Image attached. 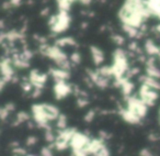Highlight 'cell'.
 Returning a JSON list of instances; mask_svg holds the SVG:
<instances>
[{
  "label": "cell",
  "instance_id": "5",
  "mask_svg": "<svg viewBox=\"0 0 160 156\" xmlns=\"http://www.w3.org/2000/svg\"><path fill=\"white\" fill-rule=\"evenodd\" d=\"M49 75L53 77L55 83L58 81H66L67 79L70 78V71L64 70V69L56 67V68H49Z\"/></svg>",
  "mask_w": 160,
  "mask_h": 156
},
{
  "label": "cell",
  "instance_id": "34",
  "mask_svg": "<svg viewBox=\"0 0 160 156\" xmlns=\"http://www.w3.org/2000/svg\"><path fill=\"white\" fill-rule=\"evenodd\" d=\"M43 1H44V3H46V1H48V0H43Z\"/></svg>",
  "mask_w": 160,
  "mask_h": 156
},
{
  "label": "cell",
  "instance_id": "7",
  "mask_svg": "<svg viewBox=\"0 0 160 156\" xmlns=\"http://www.w3.org/2000/svg\"><path fill=\"white\" fill-rule=\"evenodd\" d=\"M90 52H91V56H92V60H93L94 65L96 66H100L104 62V54H103V52L99 47L94 46V45L90 46Z\"/></svg>",
  "mask_w": 160,
  "mask_h": 156
},
{
  "label": "cell",
  "instance_id": "10",
  "mask_svg": "<svg viewBox=\"0 0 160 156\" xmlns=\"http://www.w3.org/2000/svg\"><path fill=\"white\" fill-rule=\"evenodd\" d=\"M55 45L58 47H65V46H76L77 45V42L73 38H70V36H65V38L62 39H57L55 42Z\"/></svg>",
  "mask_w": 160,
  "mask_h": 156
},
{
  "label": "cell",
  "instance_id": "17",
  "mask_svg": "<svg viewBox=\"0 0 160 156\" xmlns=\"http://www.w3.org/2000/svg\"><path fill=\"white\" fill-rule=\"evenodd\" d=\"M69 58H70V60H69L70 63L73 65H78V64H80V62H81V56H80V54L78 53V52H73Z\"/></svg>",
  "mask_w": 160,
  "mask_h": 156
},
{
  "label": "cell",
  "instance_id": "6",
  "mask_svg": "<svg viewBox=\"0 0 160 156\" xmlns=\"http://www.w3.org/2000/svg\"><path fill=\"white\" fill-rule=\"evenodd\" d=\"M120 116L122 117V119L125 122L129 123V124H138V123L142 122V119L138 116H136L134 112L129 111L126 107L121 108L120 109Z\"/></svg>",
  "mask_w": 160,
  "mask_h": 156
},
{
  "label": "cell",
  "instance_id": "11",
  "mask_svg": "<svg viewBox=\"0 0 160 156\" xmlns=\"http://www.w3.org/2000/svg\"><path fill=\"white\" fill-rule=\"evenodd\" d=\"M122 29L131 39H137L138 33H139V29H136V28L131 27V25H127V24H123Z\"/></svg>",
  "mask_w": 160,
  "mask_h": 156
},
{
  "label": "cell",
  "instance_id": "1",
  "mask_svg": "<svg viewBox=\"0 0 160 156\" xmlns=\"http://www.w3.org/2000/svg\"><path fill=\"white\" fill-rule=\"evenodd\" d=\"M58 21L54 27L51 28V31L53 32V34H59L65 32L70 25V17H69L68 12L66 11H59L57 13Z\"/></svg>",
  "mask_w": 160,
  "mask_h": 156
},
{
  "label": "cell",
  "instance_id": "30",
  "mask_svg": "<svg viewBox=\"0 0 160 156\" xmlns=\"http://www.w3.org/2000/svg\"><path fill=\"white\" fill-rule=\"evenodd\" d=\"M11 7H12V5H11L10 1H6V3H3V6H2L3 9H10Z\"/></svg>",
  "mask_w": 160,
  "mask_h": 156
},
{
  "label": "cell",
  "instance_id": "29",
  "mask_svg": "<svg viewBox=\"0 0 160 156\" xmlns=\"http://www.w3.org/2000/svg\"><path fill=\"white\" fill-rule=\"evenodd\" d=\"M47 14H49V8L48 7L44 8V9L41 11V16H42V17H46Z\"/></svg>",
  "mask_w": 160,
  "mask_h": 156
},
{
  "label": "cell",
  "instance_id": "22",
  "mask_svg": "<svg viewBox=\"0 0 160 156\" xmlns=\"http://www.w3.org/2000/svg\"><path fill=\"white\" fill-rule=\"evenodd\" d=\"M138 49H139V46H138L137 41H132V42L128 44V49H129V52H132V53L136 54V52L138 51Z\"/></svg>",
  "mask_w": 160,
  "mask_h": 156
},
{
  "label": "cell",
  "instance_id": "19",
  "mask_svg": "<svg viewBox=\"0 0 160 156\" xmlns=\"http://www.w3.org/2000/svg\"><path fill=\"white\" fill-rule=\"evenodd\" d=\"M96 116H97L96 110H93V109L89 110V111H88L87 113H86V116H85V121H86V122H88V123L92 122V121L94 120V118H96Z\"/></svg>",
  "mask_w": 160,
  "mask_h": 156
},
{
  "label": "cell",
  "instance_id": "31",
  "mask_svg": "<svg viewBox=\"0 0 160 156\" xmlns=\"http://www.w3.org/2000/svg\"><path fill=\"white\" fill-rule=\"evenodd\" d=\"M80 3H82V5H85V6H89L90 3H91V1L92 0H79Z\"/></svg>",
  "mask_w": 160,
  "mask_h": 156
},
{
  "label": "cell",
  "instance_id": "32",
  "mask_svg": "<svg viewBox=\"0 0 160 156\" xmlns=\"http://www.w3.org/2000/svg\"><path fill=\"white\" fill-rule=\"evenodd\" d=\"M87 27H88V22H82V24H81V28H82V29H86Z\"/></svg>",
  "mask_w": 160,
  "mask_h": 156
},
{
  "label": "cell",
  "instance_id": "4",
  "mask_svg": "<svg viewBox=\"0 0 160 156\" xmlns=\"http://www.w3.org/2000/svg\"><path fill=\"white\" fill-rule=\"evenodd\" d=\"M72 92V86L67 84V81H58L54 85V95L56 99H64Z\"/></svg>",
  "mask_w": 160,
  "mask_h": 156
},
{
  "label": "cell",
  "instance_id": "12",
  "mask_svg": "<svg viewBox=\"0 0 160 156\" xmlns=\"http://www.w3.org/2000/svg\"><path fill=\"white\" fill-rule=\"evenodd\" d=\"M30 118H31V117H30L29 113H27L25 111L18 112V114H17V117H16V121L13 122V125H20V124H22V123H24V122H27V121H29Z\"/></svg>",
  "mask_w": 160,
  "mask_h": 156
},
{
  "label": "cell",
  "instance_id": "16",
  "mask_svg": "<svg viewBox=\"0 0 160 156\" xmlns=\"http://www.w3.org/2000/svg\"><path fill=\"white\" fill-rule=\"evenodd\" d=\"M44 140L46 141L48 144H54V142H55V140H56V136H55V134H54L53 127L49 130H45Z\"/></svg>",
  "mask_w": 160,
  "mask_h": 156
},
{
  "label": "cell",
  "instance_id": "21",
  "mask_svg": "<svg viewBox=\"0 0 160 156\" xmlns=\"http://www.w3.org/2000/svg\"><path fill=\"white\" fill-rule=\"evenodd\" d=\"M89 105L88 98H77V106L79 108H85Z\"/></svg>",
  "mask_w": 160,
  "mask_h": 156
},
{
  "label": "cell",
  "instance_id": "15",
  "mask_svg": "<svg viewBox=\"0 0 160 156\" xmlns=\"http://www.w3.org/2000/svg\"><path fill=\"white\" fill-rule=\"evenodd\" d=\"M56 127H57V129H59V131L67 129V117L65 114L60 113V116L56 120Z\"/></svg>",
  "mask_w": 160,
  "mask_h": 156
},
{
  "label": "cell",
  "instance_id": "28",
  "mask_svg": "<svg viewBox=\"0 0 160 156\" xmlns=\"http://www.w3.org/2000/svg\"><path fill=\"white\" fill-rule=\"evenodd\" d=\"M21 1H22V0H10L12 7H19V6L21 5Z\"/></svg>",
  "mask_w": 160,
  "mask_h": 156
},
{
  "label": "cell",
  "instance_id": "8",
  "mask_svg": "<svg viewBox=\"0 0 160 156\" xmlns=\"http://www.w3.org/2000/svg\"><path fill=\"white\" fill-rule=\"evenodd\" d=\"M139 81L142 84H145L148 87H150L151 89L153 90H160V81L158 79H155V78H151L147 75H142L139 77Z\"/></svg>",
  "mask_w": 160,
  "mask_h": 156
},
{
  "label": "cell",
  "instance_id": "9",
  "mask_svg": "<svg viewBox=\"0 0 160 156\" xmlns=\"http://www.w3.org/2000/svg\"><path fill=\"white\" fill-rule=\"evenodd\" d=\"M144 49L146 54H148L149 56H158V54L160 53V46H157L156 43L150 39L146 40Z\"/></svg>",
  "mask_w": 160,
  "mask_h": 156
},
{
  "label": "cell",
  "instance_id": "3",
  "mask_svg": "<svg viewBox=\"0 0 160 156\" xmlns=\"http://www.w3.org/2000/svg\"><path fill=\"white\" fill-rule=\"evenodd\" d=\"M47 78H48V75L47 74H42L38 70V69H33L31 70L29 75V79L32 83L34 88H38V89H43L44 88V85L46 84Z\"/></svg>",
  "mask_w": 160,
  "mask_h": 156
},
{
  "label": "cell",
  "instance_id": "18",
  "mask_svg": "<svg viewBox=\"0 0 160 156\" xmlns=\"http://www.w3.org/2000/svg\"><path fill=\"white\" fill-rule=\"evenodd\" d=\"M112 41H113L116 45H118V46H122L125 43V39L123 38L122 35H120V34H113V35H112Z\"/></svg>",
  "mask_w": 160,
  "mask_h": 156
},
{
  "label": "cell",
  "instance_id": "24",
  "mask_svg": "<svg viewBox=\"0 0 160 156\" xmlns=\"http://www.w3.org/2000/svg\"><path fill=\"white\" fill-rule=\"evenodd\" d=\"M57 21H58L57 14H54V16L49 17V19H48V25H49V28L54 27V25H55L56 23H57Z\"/></svg>",
  "mask_w": 160,
  "mask_h": 156
},
{
  "label": "cell",
  "instance_id": "14",
  "mask_svg": "<svg viewBox=\"0 0 160 156\" xmlns=\"http://www.w3.org/2000/svg\"><path fill=\"white\" fill-rule=\"evenodd\" d=\"M109 84H110V78L107 77H103V76H99V78L97 79V81L94 83V85L97 87L101 88V89H104V88L109 87Z\"/></svg>",
  "mask_w": 160,
  "mask_h": 156
},
{
  "label": "cell",
  "instance_id": "25",
  "mask_svg": "<svg viewBox=\"0 0 160 156\" xmlns=\"http://www.w3.org/2000/svg\"><path fill=\"white\" fill-rule=\"evenodd\" d=\"M42 94V89H38V88H34L33 91L31 92V97L32 98H38Z\"/></svg>",
  "mask_w": 160,
  "mask_h": 156
},
{
  "label": "cell",
  "instance_id": "13",
  "mask_svg": "<svg viewBox=\"0 0 160 156\" xmlns=\"http://www.w3.org/2000/svg\"><path fill=\"white\" fill-rule=\"evenodd\" d=\"M146 75L155 79H160V69L157 66H146Z\"/></svg>",
  "mask_w": 160,
  "mask_h": 156
},
{
  "label": "cell",
  "instance_id": "27",
  "mask_svg": "<svg viewBox=\"0 0 160 156\" xmlns=\"http://www.w3.org/2000/svg\"><path fill=\"white\" fill-rule=\"evenodd\" d=\"M139 155L140 156H155L150 151H149V149H147V148L142 149V151L139 152Z\"/></svg>",
  "mask_w": 160,
  "mask_h": 156
},
{
  "label": "cell",
  "instance_id": "2",
  "mask_svg": "<svg viewBox=\"0 0 160 156\" xmlns=\"http://www.w3.org/2000/svg\"><path fill=\"white\" fill-rule=\"evenodd\" d=\"M91 138H88L87 134L85 133H80V132H77L75 135L72 136L70 141V147L73 151H80V149H83L88 144L90 143Z\"/></svg>",
  "mask_w": 160,
  "mask_h": 156
},
{
  "label": "cell",
  "instance_id": "33",
  "mask_svg": "<svg viewBox=\"0 0 160 156\" xmlns=\"http://www.w3.org/2000/svg\"><path fill=\"white\" fill-rule=\"evenodd\" d=\"M156 29H157V31L160 33V24H159V25H157V28H156Z\"/></svg>",
  "mask_w": 160,
  "mask_h": 156
},
{
  "label": "cell",
  "instance_id": "23",
  "mask_svg": "<svg viewBox=\"0 0 160 156\" xmlns=\"http://www.w3.org/2000/svg\"><path fill=\"white\" fill-rule=\"evenodd\" d=\"M36 143H38V138H36L34 135H31V136H29V138H27V141H25L27 146H33V145H35Z\"/></svg>",
  "mask_w": 160,
  "mask_h": 156
},
{
  "label": "cell",
  "instance_id": "26",
  "mask_svg": "<svg viewBox=\"0 0 160 156\" xmlns=\"http://www.w3.org/2000/svg\"><path fill=\"white\" fill-rule=\"evenodd\" d=\"M148 138L151 141V142H157V141L160 140V136H159V134H157V133H150L148 136Z\"/></svg>",
  "mask_w": 160,
  "mask_h": 156
},
{
  "label": "cell",
  "instance_id": "20",
  "mask_svg": "<svg viewBox=\"0 0 160 156\" xmlns=\"http://www.w3.org/2000/svg\"><path fill=\"white\" fill-rule=\"evenodd\" d=\"M41 156H54L53 147L51 145L42 147V149H41Z\"/></svg>",
  "mask_w": 160,
  "mask_h": 156
}]
</instances>
